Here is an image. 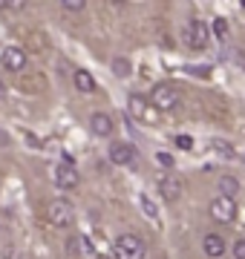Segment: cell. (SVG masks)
<instances>
[{
    "label": "cell",
    "mask_w": 245,
    "mask_h": 259,
    "mask_svg": "<svg viewBox=\"0 0 245 259\" xmlns=\"http://www.w3.org/2000/svg\"><path fill=\"white\" fill-rule=\"evenodd\" d=\"M176 147H182V150H190V147H193V141H190L188 136H179V139H176Z\"/></svg>",
    "instance_id": "cell-22"
},
{
    "label": "cell",
    "mask_w": 245,
    "mask_h": 259,
    "mask_svg": "<svg viewBox=\"0 0 245 259\" xmlns=\"http://www.w3.org/2000/svg\"><path fill=\"white\" fill-rule=\"evenodd\" d=\"M0 228H3V225H0Z\"/></svg>",
    "instance_id": "cell-27"
},
{
    "label": "cell",
    "mask_w": 245,
    "mask_h": 259,
    "mask_svg": "<svg viewBox=\"0 0 245 259\" xmlns=\"http://www.w3.org/2000/svg\"><path fill=\"white\" fill-rule=\"evenodd\" d=\"M202 250H205V256H211V259H222L225 256V239H222L219 233H208L205 239H202Z\"/></svg>",
    "instance_id": "cell-11"
},
{
    "label": "cell",
    "mask_w": 245,
    "mask_h": 259,
    "mask_svg": "<svg viewBox=\"0 0 245 259\" xmlns=\"http://www.w3.org/2000/svg\"><path fill=\"white\" fill-rule=\"evenodd\" d=\"M239 66H242V72H245V52H239Z\"/></svg>",
    "instance_id": "cell-25"
},
{
    "label": "cell",
    "mask_w": 245,
    "mask_h": 259,
    "mask_svg": "<svg viewBox=\"0 0 245 259\" xmlns=\"http://www.w3.org/2000/svg\"><path fill=\"white\" fill-rule=\"evenodd\" d=\"M144 253H147V248H144L142 236H136V233H121L113 242V259H144Z\"/></svg>",
    "instance_id": "cell-1"
},
{
    "label": "cell",
    "mask_w": 245,
    "mask_h": 259,
    "mask_svg": "<svg viewBox=\"0 0 245 259\" xmlns=\"http://www.w3.org/2000/svg\"><path fill=\"white\" fill-rule=\"evenodd\" d=\"M156 158H159L161 167H173V156L170 153H156Z\"/></svg>",
    "instance_id": "cell-21"
},
{
    "label": "cell",
    "mask_w": 245,
    "mask_h": 259,
    "mask_svg": "<svg viewBox=\"0 0 245 259\" xmlns=\"http://www.w3.org/2000/svg\"><path fill=\"white\" fill-rule=\"evenodd\" d=\"M72 219H75V210H72V204L66 199H52L47 204V222L52 228H69Z\"/></svg>",
    "instance_id": "cell-3"
},
{
    "label": "cell",
    "mask_w": 245,
    "mask_h": 259,
    "mask_svg": "<svg viewBox=\"0 0 245 259\" xmlns=\"http://www.w3.org/2000/svg\"><path fill=\"white\" fill-rule=\"evenodd\" d=\"M64 9H69V12H84V9H87V3H84V0H66Z\"/></svg>",
    "instance_id": "cell-19"
},
{
    "label": "cell",
    "mask_w": 245,
    "mask_h": 259,
    "mask_svg": "<svg viewBox=\"0 0 245 259\" xmlns=\"http://www.w3.org/2000/svg\"><path fill=\"white\" fill-rule=\"evenodd\" d=\"M78 182H81V179H78V170L72 164H58L55 167V185L61 187V190H75L78 187Z\"/></svg>",
    "instance_id": "cell-8"
},
{
    "label": "cell",
    "mask_w": 245,
    "mask_h": 259,
    "mask_svg": "<svg viewBox=\"0 0 245 259\" xmlns=\"http://www.w3.org/2000/svg\"><path fill=\"white\" fill-rule=\"evenodd\" d=\"M72 83H75L78 93H84V95L95 93V78L87 72V69H75V75H72Z\"/></svg>",
    "instance_id": "cell-13"
},
{
    "label": "cell",
    "mask_w": 245,
    "mask_h": 259,
    "mask_svg": "<svg viewBox=\"0 0 245 259\" xmlns=\"http://www.w3.org/2000/svg\"><path fill=\"white\" fill-rule=\"evenodd\" d=\"M110 161L118 167H127L136 161V147L133 144H127V141H113L110 144Z\"/></svg>",
    "instance_id": "cell-7"
},
{
    "label": "cell",
    "mask_w": 245,
    "mask_h": 259,
    "mask_svg": "<svg viewBox=\"0 0 245 259\" xmlns=\"http://www.w3.org/2000/svg\"><path fill=\"white\" fill-rule=\"evenodd\" d=\"M211 32H214V37H219V40H228V20L217 18L214 23H211Z\"/></svg>",
    "instance_id": "cell-16"
},
{
    "label": "cell",
    "mask_w": 245,
    "mask_h": 259,
    "mask_svg": "<svg viewBox=\"0 0 245 259\" xmlns=\"http://www.w3.org/2000/svg\"><path fill=\"white\" fill-rule=\"evenodd\" d=\"M3 98H6V83L0 81V101H3Z\"/></svg>",
    "instance_id": "cell-24"
},
{
    "label": "cell",
    "mask_w": 245,
    "mask_h": 259,
    "mask_svg": "<svg viewBox=\"0 0 245 259\" xmlns=\"http://www.w3.org/2000/svg\"><path fill=\"white\" fill-rule=\"evenodd\" d=\"M130 112L139 121H144V124H153V121L159 118V112L153 110V104L147 98H142V95H130Z\"/></svg>",
    "instance_id": "cell-6"
},
{
    "label": "cell",
    "mask_w": 245,
    "mask_h": 259,
    "mask_svg": "<svg viewBox=\"0 0 245 259\" xmlns=\"http://www.w3.org/2000/svg\"><path fill=\"white\" fill-rule=\"evenodd\" d=\"M185 37H188V47L190 49H205L208 47V37H211V32H208V23L199 18H190L188 26H185Z\"/></svg>",
    "instance_id": "cell-4"
},
{
    "label": "cell",
    "mask_w": 245,
    "mask_h": 259,
    "mask_svg": "<svg viewBox=\"0 0 245 259\" xmlns=\"http://www.w3.org/2000/svg\"><path fill=\"white\" fill-rule=\"evenodd\" d=\"M3 144H9V136H6V133L0 130V147H3Z\"/></svg>",
    "instance_id": "cell-23"
},
{
    "label": "cell",
    "mask_w": 245,
    "mask_h": 259,
    "mask_svg": "<svg viewBox=\"0 0 245 259\" xmlns=\"http://www.w3.org/2000/svg\"><path fill=\"white\" fill-rule=\"evenodd\" d=\"M219 196H228V199H236L239 196V182L236 176H219Z\"/></svg>",
    "instance_id": "cell-14"
},
{
    "label": "cell",
    "mask_w": 245,
    "mask_h": 259,
    "mask_svg": "<svg viewBox=\"0 0 245 259\" xmlns=\"http://www.w3.org/2000/svg\"><path fill=\"white\" fill-rule=\"evenodd\" d=\"M130 61H127V58H113V72L118 75V78H127V75H130Z\"/></svg>",
    "instance_id": "cell-17"
},
{
    "label": "cell",
    "mask_w": 245,
    "mask_h": 259,
    "mask_svg": "<svg viewBox=\"0 0 245 259\" xmlns=\"http://www.w3.org/2000/svg\"><path fill=\"white\" fill-rule=\"evenodd\" d=\"M90 130H93L98 139H104V136H110L113 133V118L107 115V112H93V118H90Z\"/></svg>",
    "instance_id": "cell-12"
},
{
    "label": "cell",
    "mask_w": 245,
    "mask_h": 259,
    "mask_svg": "<svg viewBox=\"0 0 245 259\" xmlns=\"http://www.w3.org/2000/svg\"><path fill=\"white\" fill-rule=\"evenodd\" d=\"M0 64L6 66L9 72H20V69L26 66V52H23L20 47H6L3 55H0Z\"/></svg>",
    "instance_id": "cell-9"
},
{
    "label": "cell",
    "mask_w": 245,
    "mask_h": 259,
    "mask_svg": "<svg viewBox=\"0 0 245 259\" xmlns=\"http://www.w3.org/2000/svg\"><path fill=\"white\" fill-rule=\"evenodd\" d=\"M142 210L147 213V216H150L153 222H159V207H156V204L150 202V196H142Z\"/></svg>",
    "instance_id": "cell-18"
},
{
    "label": "cell",
    "mask_w": 245,
    "mask_h": 259,
    "mask_svg": "<svg viewBox=\"0 0 245 259\" xmlns=\"http://www.w3.org/2000/svg\"><path fill=\"white\" fill-rule=\"evenodd\" d=\"M211 216H214V222L231 225L236 219V202L228 199V196H217V199L211 202Z\"/></svg>",
    "instance_id": "cell-5"
},
{
    "label": "cell",
    "mask_w": 245,
    "mask_h": 259,
    "mask_svg": "<svg viewBox=\"0 0 245 259\" xmlns=\"http://www.w3.org/2000/svg\"><path fill=\"white\" fill-rule=\"evenodd\" d=\"M211 147L217 150V153H219L222 158H234V156H236V153H234V147H231L228 141H222V139H214V141H211Z\"/></svg>",
    "instance_id": "cell-15"
},
{
    "label": "cell",
    "mask_w": 245,
    "mask_h": 259,
    "mask_svg": "<svg viewBox=\"0 0 245 259\" xmlns=\"http://www.w3.org/2000/svg\"><path fill=\"white\" fill-rule=\"evenodd\" d=\"M150 104L156 112H170V110L179 107V93L170 83H156L150 90Z\"/></svg>",
    "instance_id": "cell-2"
},
{
    "label": "cell",
    "mask_w": 245,
    "mask_h": 259,
    "mask_svg": "<svg viewBox=\"0 0 245 259\" xmlns=\"http://www.w3.org/2000/svg\"><path fill=\"white\" fill-rule=\"evenodd\" d=\"M159 190L161 196L168 199V202H176V199H182V190H185V185H182L179 176H159Z\"/></svg>",
    "instance_id": "cell-10"
},
{
    "label": "cell",
    "mask_w": 245,
    "mask_h": 259,
    "mask_svg": "<svg viewBox=\"0 0 245 259\" xmlns=\"http://www.w3.org/2000/svg\"><path fill=\"white\" fill-rule=\"evenodd\" d=\"M234 256L236 259H245V239H236L234 242Z\"/></svg>",
    "instance_id": "cell-20"
},
{
    "label": "cell",
    "mask_w": 245,
    "mask_h": 259,
    "mask_svg": "<svg viewBox=\"0 0 245 259\" xmlns=\"http://www.w3.org/2000/svg\"><path fill=\"white\" fill-rule=\"evenodd\" d=\"M98 259H110V256H98Z\"/></svg>",
    "instance_id": "cell-26"
}]
</instances>
